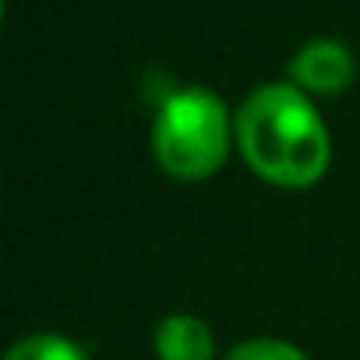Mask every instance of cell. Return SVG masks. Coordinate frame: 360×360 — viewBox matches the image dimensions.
I'll list each match as a JSON object with an SVG mask.
<instances>
[{
    "instance_id": "6da1fadb",
    "label": "cell",
    "mask_w": 360,
    "mask_h": 360,
    "mask_svg": "<svg viewBox=\"0 0 360 360\" xmlns=\"http://www.w3.org/2000/svg\"><path fill=\"white\" fill-rule=\"evenodd\" d=\"M244 166L269 188L307 191L332 166V134L314 99L293 82H265L233 110Z\"/></svg>"
},
{
    "instance_id": "8992f818",
    "label": "cell",
    "mask_w": 360,
    "mask_h": 360,
    "mask_svg": "<svg viewBox=\"0 0 360 360\" xmlns=\"http://www.w3.org/2000/svg\"><path fill=\"white\" fill-rule=\"evenodd\" d=\"M223 360H311L297 342L290 339H279V335H251V339H240L226 349Z\"/></svg>"
},
{
    "instance_id": "7a4b0ae2",
    "label": "cell",
    "mask_w": 360,
    "mask_h": 360,
    "mask_svg": "<svg viewBox=\"0 0 360 360\" xmlns=\"http://www.w3.org/2000/svg\"><path fill=\"white\" fill-rule=\"evenodd\" d=\"M148 145L162 176L176 184H205L237 148L233 110L205 85L176 89L155 106Z\"/></svg>"
},
{
    "instance_id": "3957f363",
    "label": "cell",
    "mask_w": 360,
    "mask_h": 360,
    "mask_svg": "<svg viewBox=\"0 0 360 360\" xmlns=\"http://www.w3.org/2000/svg\"><path fill=\"white\" fill-rule=\"evenodd\" d=\"M353 78H356V57L342 39L332 36L300 43L286 64V82H293L311 99L339 96L353 85Z\"/></svg>"
},
{
    "instance_id": "277c9868",
    "label": "cell",
    "mask_w": 360,
    "mask_h": 360,
    "mask_svg": "<svg viewBox=\"0 0 360 360\" xmlns=\"http://www.w3.org/2000/svg\"><path fill=\"white\" fill-rule=\"evenodd\" d=\"M152 353L155 360H216V332L205 318L191 311H173L159 318L152 332Z\"/></svg>"
},
{
    "instance_id": "5b68a950",
    "label": "cell",
    "mask_w": 360,
    "mask_h": 360,
    "mask_svg": "<svg viewBox=\"0 0 360 360\" xmlns=\"http://www.w3.org/2000/svg\"><path fill=\"white\" fill-rule=\"evenodd\" d=\"M4 360H92L82 342L64 332H29L11 342Z\"/></svg>"
}]
</instances>
